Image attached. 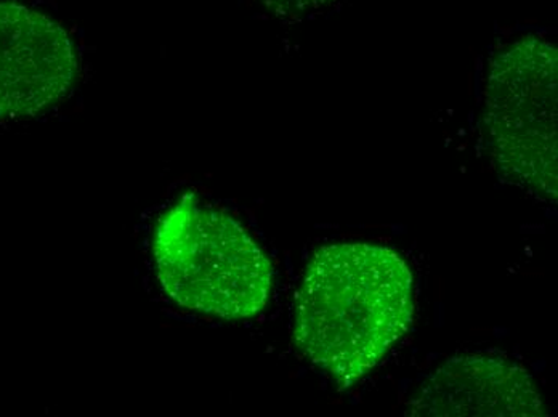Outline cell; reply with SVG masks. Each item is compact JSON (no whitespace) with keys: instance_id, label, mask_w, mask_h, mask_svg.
<instances>
[{"instance_id":"6","label":"cell","mask_w":558,"mask_h":417,"mask_svg":"<svg viewBox=\"0 0 558 417\" xmlns=\"http://www.w3.org/2000/svg\"><path fill=\"white\" fill-rule=\"evenodd\" d=\"M286 2L294 3L302 9H322V7L331 5L335 0H286Z\"/></svg>"},{"instance_id":"2","label":"cell","mask_w":558,"mask_h":417,"mask_svg":"<svg viewBox=\"0 0 558 417\" xmlns=\"http://www.w3.org/2000/svg\"><path fill=\"white\" fill-rule=\"evenodd\" d=\"M153 250L159 284L186 310L246 320L268 304L274 267L222 210L186 196L159 220Z\"/></svg>"},{"instance_id":"1","label":"cell","mask_w":558,"mask_h":417,"mask_svg":"<svg viewBox=\"0 0 558 417\" xmlns=\"http://www.w3.org/2000/svg\"><path fill=\"white\" fill-rule=\"evenodd\" d=\"M413 317V273L393 249L332 244L316 250L302 280L295 344L340 388H352L386 358Z\"/></svg>"},{"instance_id":"4","label":"cell","mask_w":558,"mask_h":417,"mask_svg":"<svg viewBox=\"0 0 558 417\" xmlns=\"http://www.w3.org/2000/svg\"><path fill=\"white\" fill-rule=\"evenodd\" d=\"M70 34L44 13L0 2V118L22 120L53 107L77 76Z\"/></svg>"},{"instance_id":"3","label":"cell","mask_w":558,"mask_h":417,"mask_svg":"<svg viewBox=\"0 0 558 417\" xmlns=\"http://www.w3.org/2000/svg\"><path fill=\"white\" fill-rule=\"evenodd\" d=\"M557 49L525 37L502 50L485 89L486 138L507 182L557 203Z\"/></svg>"},{"instance_id":"5","label":"cell","mask_w":558,"mask_h":417,"mask_svg":"<svg viewBox=\"0 0 558 417\" xmlns=\"http://www.w3.org/2000/svg\"><path fill=\"white\" fill-rule=\"evenodd\" d=\"M408 416H546L536 382L517 363L488 355L448 359L418 389Z\"/></svg>"}]
</instances>
